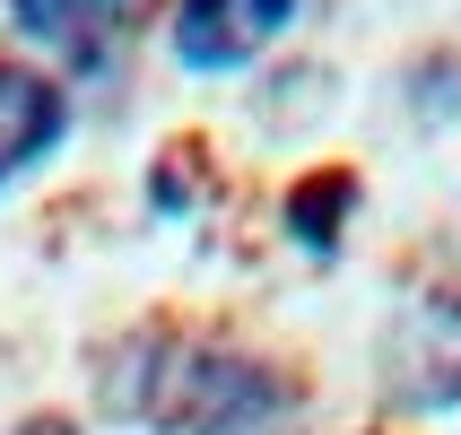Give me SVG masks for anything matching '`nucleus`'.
Wrapping results in <instances>:
<instances>
[{
	"label": "nucleus",
	"mask_w": 461,
	"mask_h": 435,
	"mask_svg": "<svg viewBox=\"0 0 461 435\" xmlns=\"http://www.w3.org/2000/svg\"><path fill=\"white\" fill-rule=\"evenodd\" d=\"M122 401L149 435H279L296 418V384L279 366L218 340H157Z\"/></svg>",
	"instance_id": "obj_1"
},
{
	"label": "nucleus",
	"mask_w": 461,
	"mask_h": 435,
	"mask_svg": "<svg viewBox=\"0 0 461 435\" xmlns=\"http://www.w3.org/2000/svg\"><path fill=\"white\" fill-rule=\"evenodd\" d=\"M296 18V0H175V61L183 70H201V78H227L244 70L279 26Z\"/></svg>",
	"instance_id": "obj_2"
},
{
	"label": "nucleus",
	"mask_w": 461,
	"mask_h": 435,
	"mask_svg": "<svg viewBox=\"0 0 461 435\" xmlns=\"http://www.w3.org/2000/svg\"><path fill=\"white\" fill-rule=\"evenodd\" d=\"M61 131H70L61 78L26 70V61H0V192H9L18 175H35V166L61 149Z\"/></svg>",
	"instance_id": "obj_3"
},
{
	"label": "nucleus",
	"mask_w": 461,
	"mask_h": 435,
	"mask_svg": "<svg viewBox=\"0 0 461 435\" xmlns=\"http://www.w3.org/2000/svg\"><path fill=\"white\" fill-rule=\"evenodd\" d=\"M357 201V183L348 175H313V183H296L287 192V235L296 244H313V253H331V235H339V209Z\"/></svg>",
	"instance_id": "obj_4"
},
{
	"label": "nucleus",
	"mask_w": 461,
	"mask_h": 435,
	"mask_svg": "<svg viewBox=\"0 0 461 435\" xmlns=\"http://www.w3.org/2000/svg\"><path fill=\"white\" fill-rule=\"evenodd\" d=\"M18 435H78V427H70V418H26Z\"/></svg>",
	"instance_id": "obj_5"
}]
</instances>
